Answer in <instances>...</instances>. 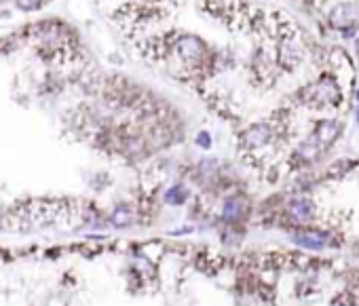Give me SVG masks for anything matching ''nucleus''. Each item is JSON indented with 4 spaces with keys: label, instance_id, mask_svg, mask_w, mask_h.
I'll return each mask as SVG.
<instances>
[{
    "label": "nucleus",
    "instance_id": "1",
    "mask_svg": "<svg viewBox=\"0 0 359 306\" xmlns=\"http://www.w3.org/2000/svg\"><path fill=\"white\" fill-rule=\"evenodd\" d=\"M175 51L186 64H199L205 57V42L194 34H184L175 40Z\"/></svg>",
    "mask_w": 359,
    "mask_h": 306
},
{
    "label": "nucleus",
    "instance_id": "2",
    "mask_svg": "<svg viewBox=\"0 0 359 306\" xmlns=\"http://www.w3.org/2000/svg\"><path fill=\"white\" fill-rule=\"evenodd\" d=\"M332 23L338 30H346L353 28L355 23H359V2H342L336 4L330 13Z\"/></svg>",
    "mask_w": 359,
    "mask_h": 306
},
{
    "label": "nucleus",
    "instance_id": "3",
    "mask_svg": "<svg viewBox=\"0 0 359 306\" xmlns=\"http://www.w3.org/2000/svg\"><path fill=\"white\" fill-rule=\"evenodd\" d=\"M340 97L338 87L332 81H321L313 87H308V102L317 103V106H330V103H336Z\"/></svg>",
    "mask_w": 359,
    "mask_h": 306
},
{
    "label": "nucleus",
    "instance_id": "4",
    "mask_svg": "<svg viewBox=\"0 0 359 306\" xmlns=\"http://www.w3.org/2000/svg\"><path fill=\"white\" fill-rule=\"evenodd\" d=\"M245 216H247V203H245V199H243V197L233 194V197L224 199V203H222V220L226 224H239Z\"/></svg>",
    "mask_w": 359,
    "mask_h": 306
},
{
    "label": "nucleus",
    "instance_id": "5",
    "mask_svg": "<svg viewBox=\"0 0 359 306\" xmlns=\"http://www.w3.org/2000/svg\"><path fill=\"white\" fill-rule=\"evenodd\" d=\"M338 136H340V125H338V122H334V120H324V122H319V125L315 127L311 139L319 146L321 150H325L327 146H330Z\"/></svg>",
    "mask_w": 359,
    "mask_h": 306
},
{
    "label": "nucleus",
    "instance_id": "6",
    "mask_svg": "<svg viewBox=\"0 0 359 306\" xmlns=\"http://www.w3.org/2000/svg\"><path fill=\"white\" fill-rule=\"evenodd\" d=\"M271 127L269 125H262V122H258V125H252L249 129L245 131V136H243V142H245L247 148H262L271 142Z\"/></svg>",
    "mask_w": 359,
    "mask_h": 306
},
{
    "label": "nucleus",
    "instance_id": "7",
    "mask_svg": "<svg viewBox=\"0 0 359 306\" xmlns=\"http://www.w3.org/2000/svg\"><path fill=\"white\" fill-rule=\"evenodd\" d=\"M294 241L300 245V247H307V249H324L327 243H330V237L321 230H302V232H296L294 235Z\"/></svg>",
    "mask_w": 359,
    "mask_h": 306
},
{
    "label": "nucleus",
    "instance_id": "8",
    "mask_svg": "<svg viewBox=\"0 0 359 306\" xmlns=\"http://www.w3.org/2000/svg\"><path fill=\"white\" fill-rule=\"evenodd\" d=\"M313 213H315V205L308 199H304V197L294 199L288 205V216L294 220V222H298V224L308 222V220L313 218Z\"/></svg>",
    "mask_w": 359,
    "mask_h": 306
},
{
    "label": "nucleus",
    "instance_id": "9",
    "mask_svg": "<svg viewBox=\"0 0 359 306\" xmlns=\"http://www.w3.org/2000/svg\"><path fill=\"white\" fill-rule=\"evenodd\" d=\"M110 222L117 226V228H127V226L133 222V211H131V207H129V205H119L117 209L112 211Z\"/></svg>",
    "mask_w": 359,
    "mask_h": 306
},
{
    "label": "nucleus",
    "instance_id": "10",
    "mask_svg": "<svg viewBox=\"0 0 359 306\" xmlns=\"http://www.w3.org/2000/svg\"><path fill=\"white\" fill-rule=\"evenodd\" d=\"M186 199H188V192L182 184H173L165 192V203L169 205H182V203H186Z\"/></svg>",
    "mask_w": 359,
    "mask_h": 306
},
{
    "label": "nucleus",
    "instance_id": "11",
    "mask_svg": "<svg viewBox=\"0 0 359 306\" xmlns=\"http://www.w3.org/2000/svg\"><path fill=\"white\" fill-rule=\"evenodd\" d=\"M15 7L23 11V13H32V11H38L42 4H45V0H13Z\"/></svg>",
    "mask_w": 359,
    "mask_h": 306
},
{
    "label": "nucleus",
    "instance_id": "12",
    "mask_svg": "<svg viewBox=\"0 0 359 306\" xmlns=\"http://www.w3.org/2000/svg\"><path fill=\"white\" fill-rule=\"evenodd\" d=\"M197 146H201V148H205V150L211 146V136H209L207 131H201L199 136H197Z\"/></svg>",
    "mask_w": 359,
    "mask_h": 306
},
{
    "label": "nucleus",
    "instance_id": "13",
    "mask_svg": "<svg viewBox=\"0 0 359 306\" xmlns=\"http://www.w3.org/2000/svg\"><path fill=\"white\" fill-rule=\"evenodd\" d=\"M357 49H359V42H357Z\"/></svg>",
    "mask_w": 359,
    "mask_h": 306
}]
</instances>
